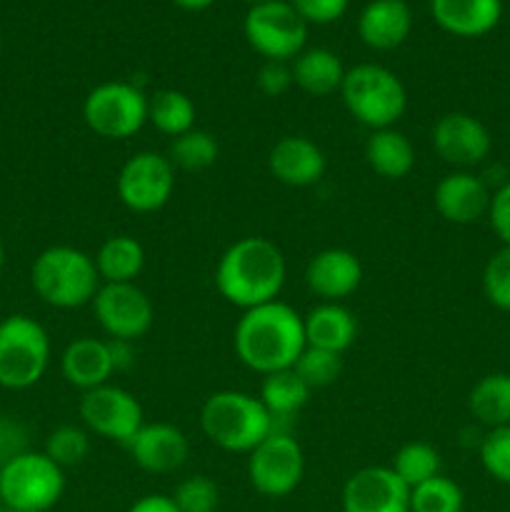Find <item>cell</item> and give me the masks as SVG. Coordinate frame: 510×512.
Segmentation results:
<instances>
[{
	"label": "cell",
	"instance_id": "6da1fadb",
	"mask_svg": "<svg viewBox=\"0 0 510 512\" xmlns=\"http://www.w3.org/2000/svg\"><path fill=\"white\" fill-rule=\"evenodd\" d=\"M233 348L240 363L263 378L293 368L305 350L303 315L283 300L243 310L233 330Z\"/></svg>",
	"mask_w": 510,
	"mask_h": 512
},
{
	"label": "cell",
	"instance_id": "7a4b0ae2",
	"mask_svg": "<svg viewBox=\"0 0 510 512\" xmlns=\"http://www.w3.org/2000/svg\"><path fill=\"white\" fill-rule=\"evenodd\" d=\"M285 275L288 265L283 250L263 235H245L220 255L215 290L235 308L250 310L278 300Z\"/></svg>",
	"mask_w": 510,
	"mask_h": 512
},
{
	"label": "cell",
	"instance_id": "3957f363",
	"mask_svg": "<svg viewBox=\"0 0 510 512\" xmlns=\"http://www.w3.org/2000/svg\"><path fill=\"white\" fill-rule=\"evenodd\" d=\"M200 430L215 448L248 455L273 433L275 423L258 395L218 390L200 408Z\"/></svg>",
	"mask_w": 510,
	"mask_h": 512
},
{
	"label": "cell",
	"instance_id": "277c9868",
	"mask_svg": "<svg viewBox=\"0 0 510 512\" xmlns=\"http://www.w3.org/2000/svg\"><path fill=\"white\" fill-rule=\"evenodd\" d=\"M30 283L45 305L58 310H75L93 303L100 288L93 255L73 245H50L30 268Z\"/></svg>",
	"mask_w": 510,
	"mask_h": 512
},
{
	"label": "cell",
	"instance_id": "5b68a950",
	"mask_svg": "<svg viewBox=\"0 0 510 512\" xmlns=\"http://www.w3.org/2000/svg\"><path fill=\"white\" fill-rule=\"evenodd\" d=\"M340 98L350 118L368 130L395 128L408 108L403 80L375 63H360L345 70Z\"/></svg>",
	"mask_w": 510,
	"mask_h": 512
},
{
	"label": "cell",
	"instance_id": "8992f818",
	"mask_svg": "<svg viewBox=\"0 0 510 512\" xmlns=\"http://www.w3.org/2000/svg\"><path fill=\"white\" fill-rule=\"evenodd\" d=\"M65 493V470L45 453L25 450L0 465V500L13 512H50Z\"/></svg>",
	"mask_w": 510,
	"mask_h": 512
},
{
	"label": "cell",
	"instance_id": "52a82bcc",
	"mask_svg": "<svg viewBox=\"0 0 510 512\" xmlns=\"http://www.w3.org/2000/svg\"><path fill=\"white\" fill-rule=\"evenodd\" d=\"M50 365L48 330L23 313L0 320V388L28 390Z\"/></svg>",
	"mask_w": 510,
	"mask_h": 512
},
{
	"label": "cell",
	"instance_id": "ba28073f",
	"mask_svg": "<svg viewBox=\"0 0 510 512\" xmlns=\"http://www.w3.org/2000/svg\"><path fill=\"white\" fill-rule=\"evenodd\" d=\"M83 120L98 138L128 140L148 123V95L128 80H108L85 95Z\"/></svg>",
	"mask_w": 510,
	"mask_h": 512
},
{
	"label": "cell",
	"instance_id": "9c48e42d",
	"mask_svg": "<svg viewBox=\"0 0 510 512\" xmlns=\"http://www.w3.org/2000/svg\"><path fill=\"white\" fill-rule=\"evenodd\" d=\"M243 33L250 48L265 60L290 63L305 50L308 23L285 0H265L253 5L243 20Z\"/></svg>",
	"mask_w": 510,
	"mask_h": 512
},
{
	"label": "cell",
	"instance_id": "30bf717a",
	"mask_svg": "<svg viewBox=\"0 0 510 512\" xmlns=\"http://www.w3.org/2000/svg\"><path fill=\"white\" fill-rule=\"evenodd\" d=\"M115 193L130 213H158L175 193V168L168 155L140 150L130 155L115 178Z\"/></svg>",
	"mask_w": 510,
	"mask_h": 512
},
{
	"label": "cell",
	"instance_id": "8fae6325",
	"mask_svg": "<svg viewBox=\"0 0 510 512\" xmlns=\"http://www.w3.org/2000/svg\"><path fill=\"white\" fill-rule=\"evenodd\" d=\"M305 475V453L298 440L285 430H273L248 453V480L265 498H285Z\"/></svg>",
	"mask_w": 510,
	"mask_h": 512
},
{
	"label": "cell",
	"instance_id": "7c38bea8",
	"mask_svg": "<svg viewBox=\"0 0 510 512\" xmlns=\"http://www.w3.org/2000/svg\"><path fill=\"white\" fill-rule=\"evenodd\" d=\"M78 413L83 420V428L90 435H98V438L120 445H128L145 425L140 400L130 390L113 383L85 390Z\"/></svg>",
	"mask_w": 510,
	"mask_h": 512
},
{
	"label": "cell",
	"instance_id": "4fadbf2b",
	"mask_svg": "<svg viewBox=\"0 0 510 512\" xmlns=\"http://www.w3.org/2000/svg\"><path fill=\"white\" fill-rule=\"evenodd\" d=\"M90 308L110 340L133 343L143 338L155 323L153 303L135 283H100Z\"/></svg>",
	"mask_w": 510,
	"mask_h": 512
},
{
	"label": "cell",
	"instance_id": "5bb4252c",
	"mask_svg": "<svg viewBox=\"0 0 510 512\" xmlns=\"http://www.w3.org/2000/svg\"><path fill=\"white\" fill-rule=\"evenodd\" d=\"M435 155L455 170H470L483 163L493 150V138L485 123L463 110H450L435 120L430 130Z\"/></svg>",
	"mask_w": 510,
	"mask_h": 512
},
{
	"label": "cell",
	"instance_id": "9a60e30c",
	"mask_svg": "<svg viewBox=\"0 0 510 512\" xmlns=\"http://www.w3.org/2000/svg\"><path fill=\"white\" fill-rule=\"evenodd\" d=\"M343 512H410V488L390 465H368L345 480Z\"/></svg>",
	"mask_w": 510,
	"mask_h": 512
},
{
	"label": "cell",
	"instance_id": "2e32d148",
	"mask_svg": "<svg viewBox=\"0 0 510 512\" xmlns=\"http://www.w3.org/2000/svg\"><path fill=\"white\" fill-rule=\"evenodd\" d=\"M363 283V263L353 250L325 248L305 265V285L320 303H343Z\"/></svg>",
	"mask_w": 510,
	"mask_h": 512
},
{
	"label": "cell",
	"instance_id": "e0dca14e",
	"mask_svg": "<svg viewBox=\"0 0 510 512\" xmlns=\"http://www.w3.org/2000/svg\"><path fill=\"white\" fill-rule=\"evenodd\" d=\"M125 448L133 463L150 475L175 473L190 458L188 435L170 423H145Z\"/></svg>",
	"mask_w": 510,
	"mask_h": 512
},
{
	"label": "cell",
	"instance_id": "ac0fdd59",
	"mask_svg": "<svg viewBox=\"0 0 510 512\" xmlns=\"http://www.w3.org/2000/svg\"><path fill=\"white\" fill-rule=\"evenodd\" d=\"M488 183L470 170H453L433 190V205L440 218L455 225H473L488 218L490 210Z\"/></svg>",
	"mask_w": 510,
	"mask_h": 512
},
{
	"label": "cell",
	"instance_id": "d6986e66",
	"mask_svg": "<svg viewBox=\"0 0 510 512\" xmlns=\"http://www.w3.org/2000/svg\"><path fill=\"white\" fill-rule=\"evenodd\" d=\"M268 170L288 188H310L323 180L328 160L320 145L305 135H283L268 153Z\"/></svg>",
	"mask_w": 510,
	"mask_h": 512
},
{
	"label": "cell",
	"instance_id": "ffe728a7",
	"mask_svg": "<svg viewBox=\"0 0 510 512\" xmlns=\"http://www.w3.org/2000/svg\"><path fill=\"white\" fill-rule=\"evenodd\" d=\"M60 373H63L65 383L78 388L80 393L108 385L115 373L110 343L108 340L90 338V335L75 338L60 355Z\"/></svg>",
	"mask_w": 510,
	"mask_h": 512
},
{
	"label": "cell",
	"instance_id": "44dd1931",
	"mask_svg": "<svg viewBox=\"0 0 510 512\" xmlns=\"http://www.w3.org/2000/svg\"><path fill=\"white\" fill-rule=\"evenodd\" d=\"M413 30V13L405 0H370L358 18V33L368 48L395 50Z\"/></svg>",
	"mask_w": 510,
	"mask_h": 512
},
{
	"label": "cell",
	"instance_id": "7402d4cb",
	"mask_svg": "<svg viewBox=\"0 0 510 512\" xmlns=\"http://www.w3.org/2000/svg\"><path fill=\"white\" fill-rule=\"evenodd\" d=\"M430 13L455 38H483L503 15L500 0H430Z\"/></svg>",
	"mask_w": 510,
	"mask_h": 512
},
{
	"label": "cell",
	"instance_id": "603a6c76",
	"mask_svg": "<svg viewBox=\"0 0 510 512\" xmlns=\"http://www.w3.org/2000/svg\"><path fill=\"white\" fill-rule=\"evenodd\" d=\"M305 345L343 355L358 338V320L343 303H320L303 315Z\"/></svg>",
	"mask_w": 510,
	"mask_h": 512
},
{
	"label": "cell",
	"instance_id": "cb8c5ba5",
	"mask_svg": "<svg viewBox=\"0 0 510 512\" xmlns=\"http://www.w3.org/2000/svg\"><path fill=\"white\" fill-rule=\"evenodd\" d=\"M293 70V85L313 98H328V95L340 93L345 68L343 60L328 48H305L303 53L290 60Z\"/></svg>",
	"mask_w": 510,
	"mask_h": 512
},
{
	"label": "cell",
	"instance_id": "d4e9b609",
	"mask_svg": "<svg viewBox=\"0 0 510 512\" xmlns=\"http://www.w3.org/2000/svg\"><path fill=\"white\" fill-rule=\"evenodd\" d=\"M365 163L385 180H403L415 168V148L398 128L370 130L365 140Z\"/></svg>",
	"mask_w": 510,
	"mask_h": 512
},
{
	"label": "cell",
	"instance_id": "484cf974",
	"mask_svg": "<svg viewBox=\"0 0 510 512\" xmlns=\"http://www.w3.org/2000/svg\"><path fill=\"white\" fill-rule=\"evenodd\" d=\"M93 260L100 283H135L145 268V248L133 235H110Z\"/></svg>",
	"mask_w": 510,
	"mask_h": 512
},
{
	"label": "cell",
	"instance_id": "4316f807",
	"mask_svg": "<svg viewBox=\"0 0 510 512\" xmlns=\"http://www.w3.org/2000/svg\"><path fill=\"white\" fill-rule=\"evenodd\" d=\"M310 393H313V390L298 378V373H295L293 368H288L265 375L258 398L260 403L265 405V410L270 413V418H273L275 430H278V423L295 418V415L308 405Z\"/></svg>",
	"mask_w": 510,
	"mask_h": 512
},
{
	"label": "cell",
	"instance_id": "83f0119b",
	"mask_svg": "<svg viewBox=\"0 0 510 512\" xmlns=\"http://www.w3.org/2000/svg\"><path fill=\"white\" fill-rule=\"evenodd\" d=\"M195 118H198V108L183 90L163 88L148 95V123L168 138H178L193 130Z\"/></svg>",
	"mask_w": 510,
	"mask_h": 512
},
{
	"label": "cell",
	"instance_id": "f1b7e54d",
	"mask_svg": "<svg viewBox=\"0 0 510 512\" xmlns=\"http://www.w3.org/2000/svg\"><path fill=\"white\" fill-rule=\"evenodd\" d=\"M468 410L490 430L510 425V373H490L480 378L468 395Z\"/></svg>",
	"mask_w": 510,
	"mask_h": 512
},
{
	"label": "cell",
	"instance_id": "f546056e",
	"mask_svg": "<svg viewBox=\"0 0 510 512\" xmlns=\"http://www.w3.org/2000/svg\"><path fill=\"white\" fill-rule=\"evenodd\" d=\"M390 468H393V473L413 490L418 488L420 483H425V480L440 475L443 460H440V453L435 445L425 443V440H410V443L400 445V448L395 450L393 460H390Z\"/></svg>",
	"mask_w": 510,
	"mask_h": 512
},
{
	"label": "cell",
	"instance_id": "4dcf8cb0",
	"mask_svg": "<svg viewBox=\"0 0 510 512\" xmlns=\"http://www.w3.org/2000/svg\"><path fill=\"white\" fill-rule=\"evenodd\" d=\"M220 145L213 133L208 130L193 128L188 133L173 138L168 150V160L173 163L175 170H185V173H200L218 163Z\"/></svg>",
	"mask_w": 510,
	"mask_h": 512
},
{
	"label": "cell",
	"instance_id": "1f68e13d",
	"mask_svg": "<svg viewBox=\"0 0 510 512\" xmlns=\"http://www.w3.org/2000/svg\"><path fill=\"white\" fill-rule=\"evenodd\" d=\"M463 508V488L443 473L410 490V512H463Z\"/></svg>",
	"mask_w": 510,
	"mask_h": 512
},
{
	"label": "cell",
	"instance_id": "d6a6232c",
	"mask_svg": "<svg viewBox=\"0 0 510 512\" xmlns=\"http://www.w3.org/2000/svg\"><path fill=\"white\" fill-rule=\"evenodd\" d=\"M45 455L60 468H75L90 455V433L83 425H60L45 440Z\"/></svg>",
	"mask_w": 510,
	"mask_h": 512
},
{
	"label": "cell",
	"instance_id": "836d02e7",
	"mask_svg": "<svg viewBox=\"0 0 510 512\" xmlns=\"http://www.w3.org/2000/svg\"><path fill=\"white\" fill-rule=\"evenodd\" d=\"M293 370L310 390H323L333 385L343 373V355L305 345L300 358L295 360Z\"/></svg>",
	"mask_w": 510,
	"mask_h": 512
},
{
	"label": "cell",
	"instance_id": "e575fe53",
	"mask_svg": "<svg viewBox=\"0 0 510 512\" xmlns=\"http://www.w3.org/2000/svg\"><path fill=\"white\" fill-rule=\"evenodd\" d=\"M170 498L180 512H215L220 508V488L208 475H190L180 480Z\"/></svg>",
	"mask_w": 510,
	"mask_h": 512
},
{
	"label": "cell",
	"instance_id": "d590c367",
	"mask_svg": "<svg viewBox=\"0 0 510 512\" xmlns=\"http://www.w3.org/2000/svg\"><path fill=\"white\" fill-rule=\"evenodd\" d=\"M480 465L498 483L510 485V425L493 428L480 440Z\"/></svg>",
	"mask_w": 510,
	"mask_h": 512
},
{
	"label": "cell",
	"instance_id": "8d00e7d4",
	"mask_svg": "<svg viewBox=\"0 0 510 512\" xmlns=\"http://www.w3.org/2000/svg\"><path fill=\"white\" fill-rule=\"evenodd\" d=\"M483 293L493 308L510 313V248L503 245L483 268Z\"/></svg>",
	"mask_w": 510,
	"mask_h": 512
},
{
	"label": "cell",
	"instance_id": "74e56055",
	"mask_svg": "<svg viewBox=\"0 0 510 512\" xmlns=\"http://www.w3.org/2000/svg\"><path fill=\"white\" fill-rule=\"evenodd\" d=\"M255 80H258L260 93L268 98H280L293 88V70H290V63H283V60H265Z\"/></svg>",
	"mask_w": 510,
	"mask_h": 512
},
{
	"label": "cell",
	"instance_id": "f35d334b",
	"mask_svg": "<svg viewBox=\"0 0 510 512\" xmlns=\"http://www.w3.org/2000/svg\"><path fill=\"white\" fill-rule=\"evenodd\" d=\"M305 23H335L345 15L350 0H288Z\"/></svg>",
	"mask_w": 510,
	"mask_h": 512
},
{
	"label": "cell",
	"instance_id": "ab89813d",
	"mask_svg": "<svg viewBox=\"0 0 510 512\" xmlns=\"http://www.w3.org/2000/svg\"><path fill=\"white\" fill-rule=\"evenodd\" d=\"M488 220L493 233L498 235L500 243L510 248V180H505L490 198Z\"/></svg>",
	"mask_w": 510,
	"mask_h": 512
},
{
	"label": "cell",
	"instance_id": "60d3db41",
	"mask_svg": "<svg viewBox=\"0 0 510 512\" xmlns=\"http://www.w3.org/2000/svg\"><path fill=\"white\" fill-rule=\"evenodd\" d=\"M25 445H28V433H25L23 425L18 420L0 415V465H5L15 455L25 453L28 450Z\"/></svg>",
	"mask_w": 510,
	"mask_h": 512
},
{
	"label": "cell",
	"instance_id": "b9f144b4",
	"mask_svg": "<svg viewBox=\"0 0 510 512\" xmlns=\"http://www.w3.org/2000/svg\"><path fill=\"white\" fill-rule=\"evenodd\" d=\"M128 512H180L175 508L173 498L170 495H143L140 500H135L133 505H130Z\"/></svg>",
	"mask_w": 510,
	"mask_h": 512
},
{
	"label": "cell",
	"instance_id": "7bdbcfd3",
	"mask_svg": "<svg viewBox=\"0 0 510 512\" xmlns=\"http://www.w3.org/2000/svg\"><path fill=\"white\" fill-rule=\"evenodd\" d=\"M110 343V355H113V365H115V373L118 370H128L133 365V348L128 340H108Z\"/></svg>",
	"mask_w": 510,
	"mask_h": 512
},
{
	"label": "cell",
	"instance_id": "ee69618b",
	"mask_svg": "<svg viewBox=\"0 0 510 512\" xmlns=\"http://www.w3.org/2000/svg\"><path fill=\"white\" fill-rule=\"evenodd\" d=\"M178 8H185V10H203L208 8V5H213L215 0H173Z\"/></svg>",
	"mask_w": 510,
	"mask_h": 512
},
{
	"label": "cell",
	"instance_id": "f6af8a7d",
	"mask_svg": "<svg viewBox=\"0 0 510 512\" xmlns=\"http://www.w3.org/2000/svg\"><path fill=\"white\" fill-rule=\"evenodd\" d=\"M3 268H5V243L3 238H0V273H3Z\"/></svg>",
	"mask_w": 510,
	"mask_h": 512
},
{
	"label": "cell",
	"instance_id": "bcb514c9",
	"mask_svg": "<svg viewBox=\"0 0 510 512\" xmlns=\"http://www.w3.org/2000/svg\"><path fill=\"white\" fill-rule=\"evenodd\" d=\"M245 3H253V5H258V3H265V0H245Z\"/></svg>",
	"mask_w": 510,
	"mask_h": 512
},
{
	"label": "cell",
	"instance_id": "7dc6e473",
	"mask_svg": "<svg viewBox=\"0 0 510 512\" xmlns=\"http://www.w3.org/2000/svg\"><path fill=\"white\" fill-rule=\"evenodd\" d=\"M0 48H3V35H0Z\"/></svg>",
	"mask_w": 510,
	"mask_h": 512
}]
</instances>
